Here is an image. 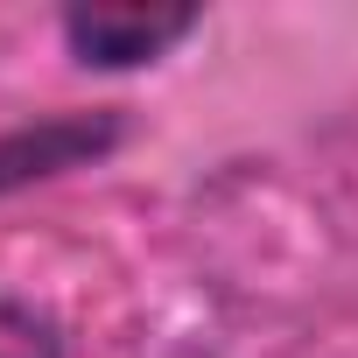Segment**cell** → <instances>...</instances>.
Returning a JSON list of instances; mask_svg holds the SVG:
<instances>
[{
    "label": "cell",
    "mask_w": 358,
    "mask_h": 358,
    "mask_svg": "<svg viewBox=\"0 0 358 358\" xmlns=\"http://www.w3.org/2000/svg\"><path fill=\"white\" fill-rule=\"evenodd\" d=\"M0 358H64V344H57V330L36 309L0 302Z\"/></svg>",
    "instance_id": "2"
},
{
    "label": "cell",
    "mask_w": 358,
    "mask_h": 358,
    "mask_svg": "<svg viewBox=\"0 0 358 358\" xmlns=\"http://www.w3.org/2000/svg\"><path fill=\"white\" fill-rule=\"evenodd\" d=\"M190 22H197L190 8H78V15H64V36L85 64L120 71V64L162 57L176 36H190Z\"/></svg>",
    "instance_id": "1"
}]
</instances>
